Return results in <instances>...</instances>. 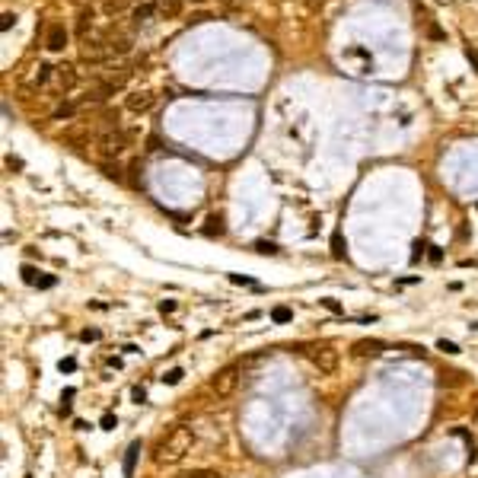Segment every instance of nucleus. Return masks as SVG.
Returning a JSON list of instances; mask_svg holds the SVG:
<instances>
[{
    "label": "nucleus",
    "instance_id": "nucleus-1",
    "mask_svg": "<svg viewBox=\"0 0 478 478\" xmlns=\"http://www.w3.org/2000/svg\"><path fill=\"white\" fill-rule=\"evenodd\" d=\"M191 446H195V430H191L188 424H172V427L156 440L153 462L156 465H176L191 453Z\"/></svg>",
    "mask_w": 478,
    "mask_h": 478
},
{
    "label": "nucleus",
    "instance_id": "nucleus-2",
    "mask_svg": "<svg viewBox=\"0 0 478 478\" xmlns=\"http://www.w3.org/2000/svg\"><path fill=\"white\" fill-rule=\"evenodd\" d=\"M309 360H312V367H316L319 373H325V376H332V373L338 370V363H341V357H338V351L332 344H316L309 351Z\"/></svg>",
    "mask_w": 478,
    "mask_h": 478
},
{
    "label": "nucleus",
    "instance_id": "nucleus-3",
    "mask_svg": "<svg viewBox=\"0 0 478 478\" xmlns=\"http://www.w3.org/2000/svg\"><path fill=\"white\" fill-rule=\"evenodd\" d=\"M236 386H239V367H236V363H230V367L217 370V376L211 379V389L217 392V398L233 395V392H236Z\"/></svg>",
    "mask_w": 478,
    "mask_h": 478
},
{
    "label": "nucleus",
    "instance_id": "nucleus-4",
    "mask_svg": "<svg viewBox=\"0 0 478 478\" xmlns=\"http://www.w3.org/2000/svg\"><path fill=\"white\" fill-rule=\"evenodd\" d=\"M382 351H386V341H379V338H360V341L351 344L354 357H379Z\"/></svg>",
    "mask_w": 478,
    "mask_h": 478
},
{
    "label": "nucleus",
    "instance_id": "nucleus-5",
    "mask_svg": "<svg viewBox=\"0 0 478 478\" xmlns=\"http://www.w3.org/2000/svg\"><path fill=\"white\" fill-rule=\"evenodd\" d=\"M45 45H48L51 51H61V48L67 45V29H64V26H51V29H48V39H45Z\"/></svg>",
    "mask_w": 478,
    "mask_h": 478
},
{
    "label": "nucleus",
    "instance_id": "nucleus-6",
    "mask_svg": "<svg viewBox=\"0 0 478 478\" xmlns=\"http://www.w3.org/2000/svg\"><path fill=\"white\" fill-rule=\"evenodd\" d=\"M137 456H141V440H134L125 453V478H134V465H137Z\"/></svg>",
    "mask_w": 478,
    "mask_h": 478
},
{
    "label": "nucleus",
    "instance_id": "nucleus-7",
    "mask_svg": "<svg viewBox=\"0 0 478 478\" xmlns=\"http://www.w3.org/2000/svg\"><path fill=\"white\" fill-rule=\"evenodd\" d=\"M153 106V96L150 93H134V96H128V109L131 112H147Z\"/></svg>",
    "mask_w": 478,
    "mask_h": 478
},
{
    "label": "nucleus",
    "instance_id": "nucleus-8",
    "mask_svg": "<svg viewBox=\"0 0 478 478\" xmlns=\"http://www.w3.org/2000/svg\"><path fill=\"white\" fill-rule=\"evenodd\" d=\"M223 230H227V227H223V217H220V214H211V217H207L204 236H223Z\"/></svg>",
    "mask_w": 478,
    "mask_h": 478
},
{
    "label": "nucleus",
    "instance_id": "nucleus-9",
    "mask_svg": "<svg viewBox=\"0 0 478 478\" xmlns=\"http://www.w3.org/2000/svg\"><path fill=\"white\" fill-rule=\"evenodd\" d=\"M153 13H160V10H156V4H144V7H137V10H134V23H137V26L150 23V16H153Z\"/></svg>",
    "mask_w": 478,
    "mask_h": 478
},
{
    "label": "nucleus",
    "instance_id": "nucleus-10",
    "mask_svg": "<svg viewBox=\"0 0 478 478\" xmlns=\"http://www.w3.org/2000/svg\"><path fill=\"white\" fill-rule=\"evenodd\" d=\"M153 4H156V10H160V13L176 16V13H179V7H182V0H153Z\"/></svg>",
    "mask_w": 478,
    "mask_h": 478
},
{
    "label": "nucleus",
    "instance_id": "nucleus-11",
    "mask_svg": "<svg viewBox=\"0 0 478 478\" xmlns=\"http://www.w3.org/2000/svg\"><path fill=\"white\" fill-rule=\"evenodd\" d=\"M179 478H220V472H214V468H188Z\"/></svg>",
    "mask_w": 478,
    "mask_h": 478
},
{
    "label": "nucleus",
    "instance_id": "nucleus-12",
    "mask_svg": "<svg viewBox=\"0 0 478 478\" xmlns=\"http://www.w3.org/2000/svg\"><path fill=\"white\" fill-rule=\"evenodd\" d=\"M271 319H274L277 325H284V322H290V319H293V309H287V306H274V309H271Z\"/></svg>",
    "mask_w": 478,
    "mask_h": 478
},
{
    "label": "nucleus",
    "instance_id": "nucleus-13",
    "mask_svg": "<svg viewBox=\"0 0 478 478\" xmlns=\"http://www.w3.org/2000/svg\"><path fill=\"white\" fill-rule=\"evenodd\" d=\"M182 376H185V370H182V367H172V370L163 373V382H166V386H179Z\"/></svg>",
    "mask_w": 478,
    "mask_h": 478
},
{
    "label": "nucleus",
    "instance_id": "nucleus-14",
    "mask_svg": "<svg viewBox=\"0 0 478 478\" xmlns=\"http://www.w3.org/2000/svg\"><path fill=\"white\" fill-rule=\"evenodd\" d=\"M319 306H325L328 312H335V316H341V312H344V309H341V303H338L335 297H322V300H319Z\"/></svg>",
    "mask_w": 478,
    "mask_h": 478
},
{
    "label": "nucleus",
    "instance_id": "nucleus-15",
    "mask_svg": "<svg viewBox=\"0 0 478 478\" xmlns=\"http://www.w3.org/2000/svg\"><path fill=\"white\" fill-rule=\"evenodd\" d=\"M20 274H23V281H26V284H39V271H36L32 265H23V268H20Z\"/></svg>",
    "mask_w": 478,
    "mask_h": 478
},
{
    "label": "nucleus",
    "instance_id": "nucleus-16",
    "mask_svg": "<svg viewBox=\"0 0 478 478\" xmlns=\"http://www.w3.org/2000/svg\"><path fill=\"white\" fill-rule=\"evenodd\" d=\"M255 252H262V255H277L281 249H277L274 242H265V239H258V242H255Z\"/></svg>",
    "mask_w": 478,
    "mask_h": 478
},
{
    "label": "nucleus",
    "instance_id": "nucleus-17",
    "mask_svg": "<svg viewBox=\"0 0 478 478\" xmlns=\"http://www.w3.org/2000/svg\"><path fill=\"white\" fill-rule=\"evenodd\" d=\"M437 351H443V354H459V344H456V341H446V338H440V341H437Z\"/></svg>",
    "mask_w": 478,
    "mask_h": 478
},
{
    "label": "nucleus",
    "instance_id": "nucleus-18",
    "mask_svg": "<svg viewBox=\"0 0 478 478\" xmlns=\"http://www.w3.org/2000/svg\"><path fill=\"white\" fill-rule=\"evenodd\" d=\"M99 427H102V430H115V427H118V418H115V414H112V411H109V414H102Z\"/></svg>",
    "mask_w": 478,
    "mask_h": 478
},
{
    "label": "nucleus",
    "instance_id": "nucleus-19",
    "mask_svg": "<svg viewBox=\"0 0 478 478\" xmlns=\"http://www.w3.org/2000/svg\"><path fill=\"white\" fill-rule=\"evenodd\" d=\"M128 4H131V0H106V10L109 13H118V10H125Z\"/></svg>",
    "mask_w": 478,
    "mask_h": 478
},
{
    "label": "nucleus",
    "instance_id": "nucleus-20",
    "mask_svg": "<svg viewBox=\"0 0 478 478\" xmlns=\"http://www.w3.org/2000/svg\"><path fill=\"white\" fill-rule=\"evenodd\" d=\"M102 172H106L109 179H115V182H121V166H118V163H115V166H109V163H106V166H102Z\"/></svg>",
    "mask_w": 478,
    "mask_h": 478
},
{
    "label": "nucleus",
    "instance_id": "nucleus-21",
    "mask_svg": "<svg viewBox=\"0 0 478 478\" xmlns=\"http://www.w3.org/2000/svg\"><path fill=\"white\" fill-rule=\"evenodd\" d=\"M55 284H58V277L55 274H45V277H39L36 287H39V290H48V287H55Z\"/></svg>",
    "mask_w": 478,
    "mask_h": 478
},
{
    "label": "nucleus",
    "instance_id": "nucleus-22",
    "mask_svg": "<svg viewBox=\"0 0 478 478\" xmlns=\"http://www.w3.org/2000/svg\"><path fill=\"white\" fill-rule=\"evenodd\" d=\"M58 370H61V373H74V370H77V360H74V357H64V360L58 363Z\"/></svg>",
    "mask_w": 478,
    "mask_h": 478
},
{
    "label": "nucleus",
    "instance_id": "nucleus-23",
    "mask_svg": "<svg viewBox=\"0 0 478 478\" xmlns=\"http://www.w3.org/2000/svg\"><path fill=\"white\" fill-rule=\"evenodd\" d=\"M131 398H134V405H144V402H147V389H144V386H134Z\"/></svg>",
    "mask_w": 478,
    "mask_h": 478
},
{
    "label": "nucleus",
    "instance_id": "nucleus-24",
    "mask_svg": "<svg viewBox=\"0 0 478 478\" xmlns=\"http://www.w3.org/2000/svg\"><path fill=\"white\" fill-rule=\"evenodd\" d=\"M80 341H99V328H83Z\"/></svg>",
    "mask_w": 478,
    "mask_h": 478
},
{
    "label": "nucleus",
    "instance_id": "nucleus-25",
    "mask_svg": "<svg viewBox=\"0 0 478 478\" xmlns=\"http://www.w3.org/2000/svg\"><path fill=\"white\" fill-rule=\"evenodd\" d=\"M13 23H16V16H13V13H4V16H0V29H4V32H7V29H13Z\"/></svg>",
    "mask_w": 478,
    "mask_h": 478
},
{
    "label": "nucleus",
    "instance_id": "nucleus-26",
    "mask_svg": "<svg viewBox=\"0 0 478 478\" xmlns=\"http://www.w3.org/2000/svg\"><path fill=\"white\" fill-rule=\"evenodd\" d=\"M424 249H427V242H424V239H418V242H414V252H411V262H418V258L424 255Z\"/></svg>",
    "mask_w": 478,
    "mask_h": 478
},
{
    "label": "nucleus",
    "instance_id": "nucleus-27",
    "mask_svg": "<svg viewBox=\"0 0 478 478\" xmlns=\"http://www.w3.org/2000/svg\"><path fill=\"white\" fill-rule=\"evenodd\" d=\"M160 312H163V316L176 312V300H160Z\"/></svg>",
    "mask_w": 478,
    "mask_h": 478
},
{
    "label": "nucleus",
    "instance_id": "nucleus-28",
    "mask_svg": "<svg viewBox=\"0 0 478 478\" xmlns=\"http://www.w3.org/2000/svg\"><path fill=\"white\" fill-rule=\"evenodd\" d=\"M230 284H246V287H252L255 281H252V277H246V274H230Z\"/></svg>",
    "mask_w": 478,
    "mask_h": 478
},
{
    "label": "nucleus",
    "instance_id": "nucleus-29",
    "mask_svg": "<svg viewBox=\"0 0 478 478\" xmlns=\"http://www.w3.org/2000/svg\"><path fill=\"white\" fill-rule=\"evenodd\" d=\"M332 246H335V258H341V255H344V249H341V233H335Z\"/></svg>",
    "mask_w": 478,
    "mask_h": 478
},
{
    "label": "nucleus",
    "instance_id": "nucleus-30",
    "mask_svg": "<svg viewBox=\"0 0 478 478\" xmlns=\"http://www.w3.org/2000/svg\"><path fill=\"white\" fill-rule=\"evenodd\" d=\"M427 255H430V262H443V249H440V246H430Z\"/></svg>",
    "mask_w": 478,
    "mask_h": 478
},
{
    "label": "nucleus",
    "instance_id": "nucleus-31",
    "mask_svg": "<svg viewBox=\"0 0 478 478\" xmlns=\"http://www.w3.org/2000/svg\"><path fill=\"white\" fill-rule=\"evenodd\" d=\"M465 58L472 61V64H475V71H478V51H475V48H465Z\"/></svg>",
    "mask_w": 478,
    "mask_h": 478
},
{
    "label": "nucleus",
    "instance_id": "nucleus-32",
    "mask_svg": "<svg viewBox=\"0 0 478 478\" xmlns=\"http://www.w3.org/2000/svg\"><path fill=\"white\" fill-rule=\"evenodd\" d=\"M74 395H77V389H64V395H61V402H71Z\"/></svg>",
    "mask_w": 478,
    "mask_h": 478
},
{
    "label": "nucleus",
    "instance_id": "nucleus-33",
    "mask_svg": "<svg viewBox=\"0 0 478 478\" xmlns=\"http://www.w3.org/2000/svg\"><path fill=\"white\" fill-rule=\"evenodd\" d=\"M195 4H201V0H195Z\"/></svg>",
    "mask_w": 478,
    "mask_h": 478
}]
</instances>
